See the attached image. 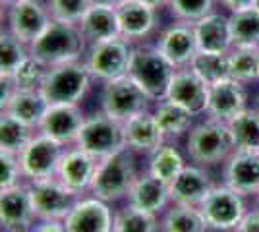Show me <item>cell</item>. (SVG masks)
Returning a JSON list of instances; mask_svg holds the SVG:
<instances>
[{
	"label": "cell",
	"instance_id": "6da1fadb",
	"mask_svg": "<svg viewBox=\"0 0 259 232\" xmlns=\"http://www.w3.org/2000/svg\"><path fill=\"white\" fill-rule=\"evenodd\" d=\"M89 49L85 37L81 35V29L77 23L58 22L53 20L49 27L29 44V53L35 58H39L47 66H58L64 62L81 60Z\"/></svg>",
	"mask_w": 259,
	"mask_h": 232
},
{
	"label": "cell",
	"instance_id": "7a4b0ae2",
	"mask_svg": "<svg viewBox=\"0 0 259 232\" xmlns=\"http://www.w3.org/2000/svg\"><path fill=\"white\" fill-rule=\"evenodd\" d=\"M186 151L195 165L213 166L225 163L236 147L227 122L209 116L207 120L192 126L186 137Z\"/></svg>",
	"mask_w": 259,
	"mask_h": 232
},
{
	"label": "cell",
	"instance_id": "3957f363",
	"mask_svg": "<svg viewBox=\"0 0 259 232\" xmlns=\"http://www.w3.org/2000/svg\"><path fill=\"white\" fill-rule=\"evenodd\" d=\"M176 68L157 49V44H140L134 49L128 76L140 85L155 103L166 99Z\"/></svg>",
	"mask_w": 259,
	"mask_h": 232
},
{
	"label": "cell",
	"instance_id": "277c9868",
	"mask_svg": "<svg viewBox=\"0 0 259 232\" xmlns=\"http://www.w3.org/2000/svg\"><path fill=\"white\" fill-rule=\"evenodd\" d=\"M138 178L134 151L122 147L116 153L108 155L97 163V170L89 188V196L103 199V201H118L128 196L132 184Z\"/></svg>",
	"mask_w": 259,
	"mask_h": 232
},
{
	"label": "cell",
	"instance_id": "5b68a950",
	"mask_svg": "<svg viewBox=\"0 0 259 232\" xmlns=\"http://www.w3.org/2000/svg\"><path fill=\"white\" fill-rule=\"evenodd\" d=\"M91 81L93 76L85 60H74L49 68L39 91L49 105H79L91 87Z\"/></svg>",
	"mask_w": 259,
	"mask_h": 232
},
{
	"label": "cell",
	"instance_id": "8992f818",
	"mask_svg": "<svg viewBox=\"0 0 259 232\" xmlns=\"http://www.w3.org/2000/svg\"><path fill=\"white\" fill-rule=\"evenodd\" d=\"M199 209L205 215V221L211 230L236 232L238 224L246 217V199L228 184H213L207 192Z\"/></svg>",
	"mask_w": 259,
	"mask_h": 232
},
{
	"label": "cell",
	"instance_id": "52a82bcc",
	"mask_svg": "<svg viewBox=\"0 0 259 232\" xmlns=\"http://www.w3.org/2000/svg\"><path fill=\"white\" fill-rule=\"evenodd\" d=\"M149 103L147 93L130 76L107 81L101 89V111L120 124L149 111Z\"/></svg>",
	"mask_w": 259,
	"mask_h": 232
},
{
	"label": "cell",
	"instance_id": "ba28073f",
	"mask_svg": "<svg viewBox=\"0 0 259 232\" xmlns=\"http://www.w3.org/2000/svg\"><path fill=\"white\" fill-rule=\"evenodd\" d=\"M33 209L37 221H64L83 194L68 188L56 176L29 182Z\"/></svg>",
	"mask_w": 259,
	"mask_h": 232
},
{
	"label": "cell",
	"instance_id": "9c48e42d",
	"mask_svg": "<svg viewBox=\"0 0 259 232\" xmlns=\"http://www.w3.org/2000/svg\"><path fill=\"white\" fill-rule=\"evenodd\" d=\"M134 44L124 37H116L110 41H103L97 44H89L85 53V64L91 72L93 79L103 83L128 76Z\"/></svg>",
	"mask_w": 259,
	"mask_h": 232
},
{
	"label": "cell",
	"instance_id": "30bf717a",
	"mask_svg": "<svg viewBox=\"0 0 259 232\" xmlns=\"http://www.w3.org/2000/svg\"><path fill=\"white\" fill-rule=\"evenodd\" d=\"M76 147L95 157L97 161L116 153L122 147H126L122 124L112 120L103 111L87 116L81 126V132L77 135Z\"/></svg>",
	"mask_w": 259,
	"mask_h": 232
},
{
	"label": "cell",
	"instance_id": "8fae6325",
	"mask_svg": "<svg viewBox=\"0 0 259 232\" xmlns=\"http://www.w3.org/2000/svg\"><path fill=\"white\" fill-rule=\"evenodd\" d=\"M64 149V145H60L58 142H54L39 132L35 133L31 142L25 145V149L20 153V163H22L25 182L56 176Z\"/></svg>",
	"mask_w": 259,
	"mask_h": 232
},
{
	"label": "cell",
	"instance_id": "7c38bea8",
	"mask_svg": "<svg viewBox=\"0 0 259 232\" xmlns=\"http://www.w3.org/2000/svg\"><path fill=\"white\" fill-rule=\"evenodd\" d=\"M6 10V29L25 44H31L35 39H39V35L53 22L47 4L41 0H20Z\"/></svg>",
	"mask_w": 259,
	"mask_h": 232
},
{
	"label": "cell",
	"instance_id": "4fadbf2b",
	"mask_svg": "<svg viewBox=\"0 0 259 232\" xmlns=\"http://www.w3.org/2000/svg\"><path fill=\"white\" fill-rule=\"evenodd\" d=\"M37 221L29 182L0 190V224L2 232H29Z\"/></svg>",
	"mask_w": 259,
	"mask_h": 232
},
{
	"label": "cell",
	"instance_id": "5bb4252c",
	"mask_svg": "<svg viewBox=\"0 0 259 232\" xmlns=\"http://www.w3.org/2000/svg\"><path fill=\"white\" fill-rule=\"evenodd\" d=\"M85 118L79 105H49L37 132L64 147H72L76 145Z\"/></svg>",
	"mask_w": 259,
	"mask_h": 232
},
{
	"label": "cell",
	"instance_id": "9a60e30c",
	"mask_svg": "<svg viewBox=\"0 0 259 232\" xmlns=\"http://www.w3.org/2000/svg\"><path fill=\"white\" fill-rule=\"evenodd\" d=\"M112 224L114 211L95 196L79 199L64 219L66 232H112Z\"/></svg>",
	"mask_w": 259,
	"mask_h": 232
},
{
	"label": "cell",
	"instance_id": "2e32d148",
	"mask_svg": "<svg viewBox=\"0 0 259 232\" xmlns=\"http://www.w3.org/2000/svg\"><path fill=\"white\" fill-rule=\"evenodd\" d=\"M166 99L199 116L207 112V107H209V85L190 68H180L176 70L170 81Z\"/></svg>",
	"mask_w": 259,
	"mask_h": 232
},
{
	"label": "cell",
	"instance_id": "e0dca14e",
	"mask_svg": "<svg viewBox=\"0 0 259 232\" xmlns=\"http://www.w3.org/2000/svg\"><path fill=\"white\" fill-rule=\"evenodd\" d=\"M155 44L176 70L190 66L192 58L199 51L194 25L182 22H176L172 25H168L166 29H162V33L159 35Z\"/></svg>",
	"mask_w": 259,
	"mask_h": 232
},
{
	"label": "cell",
	"instance_id": "ac0fdd59",
	"mask_svg": "<svg viewBox=\"0 0 259 232\" xmlns=\"http://www.w3.org/2000/svg\"><path fill=\"white\" fill-rule=\"evenodd\" d=\"M248 107V91L246 85L232 77H227L223 81H217L209 85V107L207 114L217 120L228 122L234 118L238 112H242Z\"/></svg>",
	"mask_w": 259,
	"mask_h": 232
},
{
	"label": "cell",
	"instance_id": "d6986e66",
	"mask_svg": "<svg viewBox=\"0 0 259 232\" xmlns=\"http://www.w3.org/2000/svg\"><path fill=\"white\" fill-rule=\"evenodd\" d=\"M97 163L99 161L95 157L81 151L76 145L66 147L58 170H56V178L62 180L68 188L76 190L79 194H85L91 188V182H93L95 170H97Z\"/></svg>",
	"mask_w": 259,
	"mask_h": 232
},
{
	"label": "cell",
	"instance_id": "ffe728a7",
	"mask_svg": "<svg viewBox=\"0 0 259 232\" xmlns=\"http://www.w3.org/2000/svg\"><path fill=\"white\" fill-rule=\"evenodd\" d=\"M225 184L234 188L238 194L257 196L259 192V151H240L227 159L225 166Z\"/></svg>",
	"mask_w": 259,
	"mask_h": 232
},
{
	"label": "cell",
	"instance_id": "44dd1931",
	"mask_svg": "<svg viewBox=\"0 0 259 232\" xmlns=\"http://www.w3.org/2000/svg\"><path fill=\"white\" fill-rule=\"evenodd\" d=\"M122 132H124V144L134 153L151 155L159 145L164 144L155 112L151 111L141 112L138 116L130 118L128 122H124Z\"/></svg>",
	"mask_w": 259,
	"mask_h": 232
},
{
	"label": "cell",
	"instance_id": "7402d4cb",
	"mask_svg": "<svg viewBox=\"0 0 259 232\" xmlns=\"http://www.w3.org/2000/svg\"><path fill=\"white\" fill-rule=\"evenodd\" d=\"M126 199L130 205L147 211V213H155V215H159L172 201L168 184L162 182L161 178L153 176L149 170L145 174H138Z\"/></svg>",
	"mask_w": 259,
	"mask_h": 232
},
{
	"label": "cell",
	"instance_id": "603a6c76",
	"mask_svg": "<svg viewBox=\"0 0 259 232\" xmlns=\"http://www.w3.org/2000/svg\"><path fill=\"white\" fill-rule=\"evenodd\" d=\"M116 14H118L120 37L128 39L130 43L143 41L153 33L157 25V10L140 0H128L116 10Z\"/></svg>",
	"mask_w": 259,
	"mask_h": 232
},
{
	"label": "cell",
	"instance_id": "cb8c5ba5",
	"mask_svg": "<svg viewBox=\"0 0 259 232\" xmlns=\"http://www.w3.org/2000/svg\"><path fill=\"white\" fill-rule=\"evenodd\" d=\"M172 203H188L199 205L207 192L213 188L211 176L199 165H186L178 172V176L168 184Z\"/></svg>",
	"mask_w": 259,
	"mask_h": 232
},
{
	"label": "cell",
	"instance_id": "d4e9b609",
	"mask_svg": "<svg viewBox=\"0 0 259 232\" xmlns=\"http://www.w3.org/2000/svg\"><path fill=\"white\" fill-rule=\"evenodd\" d=\"M197 49L205 53H230L232 51V35L228 16L211 12L203 20L194 23Z\"/></svg>",
	"mask_w": 259,
	"mask_h": 232
},
{
	"label": "cell",
	"instance_id": "484cf974",
	"mask_svg": "<svg viewBox=\"0 0 259 232\" xmlns=\"http://www.w3.org/2000/svg\"><path fill=\"white\" fill-rule=\"evenodd\" d=\"M81 35L85 37L87 44H97L103 41H110L120 37V25H118V14L116 8H108L101 4H93L81 22L77 23Z\"/></svg>",
	"mask_w": 259,
	"mask_h": 232
},
{
	"label": "cell",
	"instance_id": "4316f807",
	"mask_svg": "<svg viewBox=\"0 0 259 232\" xmlns=\"http://www.w3.org/2000/svg\"><path fill=\"white\" fill-rule=\"evenodd\" d=\"M47 109H49V103L45 101L41 91H20V89H16L10 99L2 105L4 114L20 120L33 130L39 128Z\"/></svg>",
	"mask_w": 259,
	"mask_h": 232
},
{
	"label": "cell",
	"instance_id": "83f0119b",
	"mask_svg": "<svg viewBox=\"0 0 259 232\" xmlns=\"http://www.w3.org/2000/svg\"><path fill=\"white\" fill-rule=\"evenodd\" d=\"M153 112H155V118L161 128L164 142H172V140L182 137L184 133H188L194 126L195 114L168 99L157 103V109Z\"/></svg>",
	"mask_w": 259,
	"mask_h": 232
},
{
	"label": "cell",
	"instance_id": "f1b7e54d",
	"mask_svg": "<svg viewBox=\"0 0 259 232\" xmlns=\"http://www.w3.org/2000/svg\"><path fill=\"white\" fill-rule=\"evenodd\" d=\"M209 224L199 205L172 203L161 219V232H207Z\"/></svg>",
	"mask_w": 259,
	"mask_h": 232
},
{
	"label": "cell",
	"instance_id": "f546056e",
	"mask_svg": "<svg viewBox=\"0 0 259 232\" xmlns=\"http://www.w3.org/2000/svg\"><path fill=\"white\" fill-rule=\"evenodd\" d=\"M234 147L240 151H259V109L246 107L227 122Z\"/></svg>",
	"mask_w": 259,
	"mask_h": 232
},
{
	"label": "cell",
	"instance_id": "4dcf8cb0",
	"mask_svg": "<svg viewBox=\"0 0 259 232\" xmlns=\"http://www.w3.org/2000/svg\"><path fill=\"white\" fill-rule=\"evenodd\" d=\"M190 70L197 74L207 85H213L217 81H223L230 77V60L228 53H205L197 51L190 62Z\"/></svg>",
	"mask_w": 259,
	"mask_h": 232
},
{
	"label": "cell",
	"instance_id": "1f68e13d",
	"mask_svg": "<svg viewBox=\"0 0 259 232\" xmlns=\"http://www.w3.org/2000/svg\"><path fill=\"white\" fill-rule=\"evenodd\" d=\"M230 35H232V47H259V10L230 12Z\"/></svg>",
	"mask_w": 259,
	"mask_h": 232
},
{
	"label": "cell",
	"instance_id": "d6a6232c",
	"mask_svg": "<svg viewBox=\"0 0 259 232\" xmlns=\"http://www.w3.org/2000/svg\"><path fill=\"white\" fill-rule=\"evenodd\" d=\"M186 165L188 163L184 161V157L178 151V147L168 144V142L159 145L149 155V172H151L153 176L161 178L162 182H166V184H170Z\"/></svg>",
	"mask_w": 259,
	"mask_h": 232
},
{
	"label": "cell",
	"instance_id": "836d02e7",
	"mask_svg": "<svg viewBox=\"0 0 259 232\" xmlns=\"http://www.w3.org/2000/svg\"><path fill=\"white\" fill-rule=\"evenodd\" d=\"M161 222L155 213H147L134 205H124L122 209L114 211V224L112 232H159Z\"/></svg>",
	"mask_w": 259,
	"mask_h": 232
},
{
	"label": "cell",
	"instance_id": "e575fe53",
	"mask_svg": "<svg viewBox=\"0 0 259 232\" xmlns=\"http://www.w3.org/2000/svg\"><path fill=\"white\" fill-rule=\"evenodd\" d=\"M228 60L232 79L244 85L259 81V47H232Z\"/></svg>",
	"mask_w": 259,
	"mask_h": 232
},
{
	"label": "cell",
	"instance_id": "d590c367",
	"mask_svg": "<svg viewBox=\"0 0 259 232\" xmlns=\"http://www.w3.org/2000/svg\"><path fill=\"white\" fill-rule=\"evenodd\" d=\"M35 133L37 130L2 112L0 116V151L2 153L20 155L25 149V145L33 140Z\"/></svg>",
	"mask_w": 259,
	"mask_h": 232
},
{
	"label": "cell",
	"instance_id": "8d00e7d4",
	"mask_svg": "<svg viewBox=\"0 0 259 232\" xmlns=\"http://www.w3.org/2000/svg\"><path fill=\"white\" fill-rule=\"evenodd\" d=\"M29 55H31L29 44L20 41L8 29H2L0 33V77L14 76V72Z\"/></svg>",
	"mask_w": 259,
	"mask_h": 232
},
{
	"label": "cell",
	"instance_id": "74e56055",
	"mask_svg": "<svg viewBox=\"0 0 259 232\" xmlns=\"http://www.w3.org/2000/svg\"><path fill=\"white\" fill-rule=\"evenodd\" d=\"M47 72H49V66L41 62L39 58L29 55L14 72L10 79L14 81L16 89H20V91H39L47 77Z\"/></svg>",
	"mask_w": 259,
	"mask_h": 232
},
{
	"label": "cell",
	"instance_id": "f35d334b",
	"mask_svg": "<svg viewBox=\"0 0 259 232\" xmlns=\"http://www.w3.org/2000/svg\"><path fill=\"white\" fill-rule=\"evenodd\" d=\"M166 8L176 22L194 25L211 12H215V0H168Z\"/></svg>",
	"mask_w": 259,
	"mask_h": 232
},
{
	"label": "cell",
	"instance_id": "ab89813d",
	"mask_svg": "<svg viewBox=\"0 0 259 232\" xmlns=\"http://www.w3.org/2000/svg\"><path fill=\"white\" fill-rule=\"evenodd\" d=\"M91 6L93 0H47L51 18L68 23H79Z\"/></svg>",
	"mask_w": 259,
	"mask_h": 232
},
{
	"label": "cell",
	"instance_id": "60d3db41",
	"mask_svg": "<svg viewBox=\"0 0 259 232\" xmlns=\"http://www.w3.org/2000/svg\"><path fill=\"white\" fill-rule=\"evenodd\" d=\"M22 182H25V176L20 163V155L0 151V190L14 188Z\"/></svg>",
	"mask_w": 259,
	"mask_h": 232
},
{
	"label": "cell",
	"instance_id": "b9f144b4",
	"mask_svg": "<svg viewBox=\"0 0 259 232\" xmlns=\"http://www.w3.org/2000/svg\"><path fill=\"white\" fill-rule=\"evenodd\" d=\"M236 232H259V209L248 211L242 222L238 224Z\"/></svg>",
	"mask_w": 259,
	"mask_h": 232
},
{
	"label": "cell",
	"instance_id": "7bdbcfd3",
	"mask_svg": "<svg viewBox=\"0 0 259 232\" xmlns=\"http://www.w3.org/2000/svg\"><path fill=\"white\" fill-rule=\"evenodd\" d=\"M29 232H66L64 221H37Z\"/></svg>",
	"mask_w": 259,
	"mask_h": 232
},
{
	"label": "cell",
	"instance_id": "ee69618b",
	"mask_svg": "<svg viewBox=\"0 0 259 232\" xmlns=\"http://www.w3.org/2000/svg\"><path fill=\"white\" fill-rule=\"evenodd\" d=\"M228 12H240V10H248L253 8L255 0H219Z\"/></svg>",
	"mask_w": 259,
	"mask_h": 232
},
{
	"label": "cell",
	"instance_id": "f6af8a7d",
	"mask_svg": "<svg viewBox=\"0 0 259 232\" xmlns=\"http://www.w3.org/2000/svg\"><path fill=\"white\" fill-rule=\"evenodd\" d=\"M128 0H93V4H101V6H108V8H116L118 10L122 4H126Z\"/></svg>",
	"mask_w": 259,
	"mask_h": 232
},
{
	"label": "cell",
	"instance_id": "bcb514c9",
	"mask_svg": "<svg viewBox=\"0 0 259 232\" xmlns=\"http://www.w3.org/2000/svg\"><path fill=\"white\" fill-rule=\"evenodd\" d=\"M143 4H147V6H151L155 10H161L164 6H168V0H140Z\"/></svg>",
	"mask_w": 259,
	"mask_h": 232
},
{
	"label": "cell",
	"instance_id": "7dc6e473",
	"mask_svg": "<svg viewBox=\"0 0 259 232\" xmlns=\"http://www.w3.org/2000/svg\"><path fill=\"white\" fill-rule=\"evenodd\" d=\"M0 2H2V6H4V8H8V6L16 4V2H20V0H0Z\"/></svg>",
	"mask_w": 259,
	"mask_h": 232
},
{
	"label": "cell",
	"instance_id": "c3c4849f",
	"mask_svg": "<svg viewBox=\"0 0 259 232\" xmlns=\"http://www.w3.org/2000/svg\"><path fill=\"white\" fill-rule=\"evenodd\" d=\"M255 107L259 109V95H257V99H255Z\"/></svg>",
	"mask_w": 259,
	"mask_h": 232
},
{
	"label": "cell",
	"instance_id": "681fc988",
	"mask_svg": "<svg viewBox=\"0 0 259 232\" xmlns=\"http://www.w3.org/2000/svg\"><path fill=\"white\" fill-rule=\"evenodd\" d=\"M253 6H255V8L259 10V0H255V4H253Z\"/></svg>",
	"mask_w": 259,
	"mask_h": 232
},
{
	"label": "cell",
	"instance_id": "f907efd6",
	"mask_svg": "<svg viewBox=\"0 0 259 232\" xmlns=\"http://www.w3.org/2000/svg\"><path fill=\"white\" fill-rule=\"evenodd\" d=\"M257 199H259V192H257Z\"/></svg>",
	"mask_w": 259,
	"mask_h": 232
}]
</instances>
